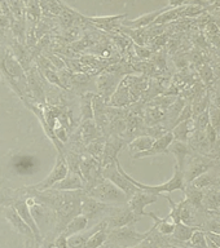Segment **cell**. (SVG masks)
Masks as SVG:
<instances>
[{"label":"cell","instance_id":"29","mask_svg":"<svg viewBox=\"0 0 220 248\" xmlns=\"http://www.w3.org/2000/svg\"><path fill=\"white\" fill-rule=\"evenodd\" d=\"M203 232H211L220 234V216L207 217L205 222V226L202 228Z\"/></svg>","mask_w":220,"mask_h":248},{"label":"cell","instance_id":"36","mask_svg":"<svg viewBox=\"0 0 220 248\" xmlns=\"http://www.w3.org/2000/svg\"><path fill=\"white\" fill-rule=\"evenodd\" d=\"M213 73H214V77L220 78V63H218V65L214 67Z\"/></svg>","mask_w":220,"mask_h":248},{"label":"cell","instance_id":"32","mask_svg":"<svg viewBox=\"0 0 220 248\" xmlns=\"http://www.w3.org/2000/svg\"><path fill=\"white\" fill-rule=\"evenodd\" d=\"M135 50H136V54L139 56L140 58H149L152 56V52L151 49H148V48H145L144 46H137V44H135Z\"/></svg>","mask_w":220,"mask_h":248},{"label":"cell","instance_id":"17","mask_svg":"<svg viewBox=\"0 0 220 248\" xmlns=\"http://www.w3.org/2000/svg\"><path fill=\"white\" fill-rule=\"evenodd\" d=\"M147 216H151L154 220V225L152 228L154 229L158 234H161L163 236H170L172 234L176 224L172 220H170L169 217H166V218H159L154 212H148Z\"/></svg>","mask_w":220,"mask_h":248},{"label":"cell","instance_id":"2","mask_svg":"<svg viewBox=\"0 0 220 248\" xmlns=\"http://www.w3.org/2000/svg\"><path fill=\"white\" fill-rule=\"evenodd\" d=\"M30 212L33 215L35 224L42 232L43 238H56L54 228H56V213L51 207L44 203L36 202L30 207Z\"/></svg>","mask_w":220,"mask_h":248},{"label":"cell","instance_id":"27","mask_svg":"<svg viewBox=\"0 0 220 248\" xmlns=\"http://www.w3.org/2000/svg\"><path fill=\"white\" fill-rule=\"evenodd\" d=\"M169 201V203H170V215H169V218L170 220H172L175 222V224H179L180 222V213H182V209H183V205H184V201H180L179 203H175L172 199H171V197H165Z\"/></svg>","mask_w":220,"mask_h":248},{"label":"cell","instance_id":"20","mask_svg":"<svg viewBox=\"0 0 220 248\" xmlns=\"http://www.w3.org/2000/svg\"><path fill=\"white\" fill-rule=\"evenodd\" d=\"M198 229H202L200 226H189V225L183 224V222H179V224L175 225V229L172 234H171V238L176 242H182V243H186L190 239V236L196 230Z\"/></svg>","mask_w":220,"mask_h":248},{"label":"cell","instance_id":"18","mask_svg":"<svg viewBox=\"0 0 220 248\" xmlns=\"http://www.w3.org/2000/svg\"><path fill=\"white\" fill-rule=\"evenodd\" d=\"M193 131H196L193 119H189L174 125L172 129H171V133L174 136V140L183 141V142H188V139H189L190 133Z\"/></svg>","mask_w":220,"mask_h":248},{"label":"cell","instance_id":"12","mask_svg":"<svg viewBox=\"0 0 220 248\" xmlns=\"http://www.w3.org/2000/svg\"><path fill=\"white\" fill-rule=\"evenodd\" d=\"M124 140L119 139L118 136H113L108 140V142H105L104 146V153H102V156H101L100 164L101 167L108 166V164H112V163L116 162L117 154L119 153V150L123 147Z\"/></svg>","mask_w":220,"mask_h":248},{"label":"cell","instance_id":"33","mask_svg":"<svg viewBox=\"0 0 220 248\" xmlns=\"http://www.w3.org/2000/svg\"><path fill=\"white\" fill-rule=\"evenodd\" d=\"M53 240L52 238H43L42 243L39 244L38 248H53Z\"/></svg>","mask_w":220,"mask_h":248},{"label":"cell","instance_id":"13","mask_svg":"<svg viewBox=\"0 0 220 248\" xmlns=\"http://www.w3.org/2000/svg\"><path fill=\"white\" fill-rule=\"evenodd\" d=\"M127 15H118V16H106V17H85L89 23L95 25V27L100 29L102 31L112 32L120 26V23L126 18Z\"/></svg>","mask_w":220,"mask_h":248},{"label":"cell","instance_id":"30","mask_svg":"<svg viewBox=\"0 0 220 248\" xmlns=\"http://www.w3.org/2000/svg\"><path fill=\"white\" fill-rule=\"evenodd\" d=\"M205 136L206 139H207V141H209L210 146H213L214 143H217L218 141V137H219V135H218V132L214 129V127L211 125V124H207V127L205 128Z\"/></svg>","mask_w":220,"mask_h":248},{"label":"cell","instance_id":"10","mask_svg":"<svg viewBox=\"0 0 220 248\" xmlns=\"http://www.w3.org/2000/svg\"><path fill=\"white\" fill-rule=\"evenodd\" d=\"M3 215L4 217H5V220L9 222V225H11V228L13 229L16 232H18V234H21L22 236H25L26 239L27 238H29V239H35L30 226L22 220V217L16 212V209L13 208V207H4Z\"/></svg>","mask_w":220,"mask_h":248},{"label":"cell","instance_id":"25","mask_svg":"<svg viewBox=\"0 0 220 248\" xmlns=\"http://www.w3.org/2000/svg\"><path fill=\"white\" fill-rule=\"evenodd\" d=\"M104 146H105V140L99 136L95 140H92L91 142L87 143V151L92 158H97V160L100 162L102 153H104Z\"/></svg>","mask_w":220,"mask_h":248},{"label":"cell","instance_id":"24","mask_svg":"<svg viewBox=\"0 0 220 248\" xmlns=\"http://www.w3.org/2000/svg\"><path fill=\"white\" fill-rule=\"evenodd\" d=\"M182 18L180 17V7L178 8H167L166 11L162 12L161 15L154 19V22L152 25H165L171 21H176V19Z\"/></svg>","mask_w":220,"mask_h":248},{"label":"cell","instance_id":"34","mask_svg":"<svg viewBox=\"0 0 220 248\" xmlns=\"http://www.w3.org/2000/svg\"><path fill=\"white\" fill-rule=\"evenodd\" d=\"M186 3V0H170V1H169V7L178 8L184 5Z\"/></svg>","mask_w":220,"mask_h":248},{"label":"cell","instance_id":"35","mask_svg":"<svg viewBox=\"0 0 220 248\" xmlns=\"http://www.w3.org/2000/svg\"><path fill=\"white\" fill-rule=\"evenodd\" d=\"M35 246H36L35 239H29V238H27L26 242H25V248H35Z\"/></svg>","mask_w":220,"mask_h":248},{"label":"cell","instance_id":"14","mask_svg":"<svg viewBox=\"0 0 220 248\" xmlns=\"http://www.w3.org/2000/svg\"><path fill=\"white\" fill-rule=\"evenodd\" d=\"M85 184L82 180V176L78 173H74L71 170H68V173L62 180L56 182L52 189L64 190V191H73V190H83Z\"/></svg>","mask_w":220,"mask_h":248},{"label":"cell","instance_id":"22","mask_svg":"<svg viewBox=\"0 0 220 248\" xmlns=\"http://www.w3.org/2000/svg\"><path fill=\"white\" fill-rule=\"evenodd\" d=\"M99 226H100V222L99 224H96L95 226H93L91 230H88V232H77V234H73V235L68 236V247L69 248H85V242H87V239H88V236L92 234V232H95L99 229Z\"/></svg>","mask_w":220,"mask_h":248},{"label":"cell","instance_id":"28","mask_svg":"<svg viewBox=\"0 0 220 248\" xmlns=\"http://www.w3.org/2000/svg\"><path fill=\"white\" fill-rule=\"evenodd\" d=\"M193 123H194L196 131H202V132L205 131V128L207 127V124L210 123L209 111H207V108H206L205 111H202L201 114H198L197 116H194Z\"/></svg>","mask_w":220,"mask_h":248},{"label":"cell","instance_id":"38","mask_svg":"<svg viewBox=\"0 0 220 248\" xmlns=\"http://www.w3.org/2000/svg\"><path fill=\"white\" fill-rule=\"evenodd\" d=\"M0 15H3V11H1V4H0Z\"/></svg>","mask_w":220,"mask_h":248},{"label":"cell","instance_id":"19","mask_svg":"<svg viewBox=\"0 0 220 248\" xmlns=\"http://www.w3.org/2000/svg\"><path fill=\"white\" fill-rule=\"evenodd\" d=\"M87 225H88V218L83 216V215H78V216H75L68 222V225L62 230L61 234H64L68 238V236L73 235V234H77V232L85 230Z\"/></svg>","mask_w":220,"mask_h":248},{"label":"cell","instance_id":"8","mask_svg":"<svg viewBox=\"0 0 220 248\" xmlns=\"http://www.w3.org/2000/svg\"><path fill=\"white\" fill-rule=\"evenodd\" d=\"M159 195H157V194L148 193L145 190L139 189L136 193H134L131 197L128 198L126 205L135 213L136 216H147V212L144 211V208L147 205L152 204V203H155Z\"/></svg>","mask_w":220,"mask_h":248},{"label":"cell","instance_id":"39","mask_svg":"<svg viewBox=\"0 0 220 248\" xmlns=\"http://www.w3.org/2000/svg\"><path fill=\"white\" fill-rule=\"evenodd\" d=\"M218 158H220V155H219V156H218Z\"/></svg>","mask_w":220,"mask_h":248},{"label":"cell","instance_id":"7","mask_svg":"<svg viewBox=\"0 0 220 248\" xmlns=\"http://www.w3.org/2000/svg\"><path fill=\"white\" fill-rule=\"evenodd\" d=\"M68 163L65 160V156L61 154L57 155V158H56V163H54L53 170H51V173L47 176L43 181L38 182V184H35V185L30 186L31 189L34 190H39V191H42V190H47V189H52V186L58 182L60 180L65 177L66 173H68Z\"/></svg>","mask_w":220,"mask_h":248},{"label":"cell","instance_id":"16","mask_svg":"<svg viewBox=\"0 0 220 248\" xmlns=\"http://www.w3.org/2000/svg\"><path fill=\"white\" fill-rule=\"evenodd\" d=\"M169 153L172 154L176 159V166L180 170H184V164H186V159L188 155H190L192 149L188 145V142H183V141H178V140H172V142L169 146Z\"/></svg>","mask_w":220,"mask_h":248},{"label":"cell","instance_id":"40","mask_svg":"<svg viewBox=\"0 0 220 248\" xmlns=\"http://www.w3.org/2000/svg\"><path fill=\"white\" fill-rule=\"evenodd\" d=\"M219 108H220V106H219Z\"/></svg>","mask_w":220,"mask_h":248},{"label":"cell","instance_id":"23","mask_svg":"<svg viewBox=\"0 0 220 248\" xmlns=\"http://www.w3.org/2000/svg\"><path fill=\"white\" fill-rule=\"evenodd\" d=\"M220 182V176H211L209 174V170L205 173L200 174L198 177H196L193 181L190 182V185H193L197 189H206V187H211L214 185H218Z\"/></svg>","mask_w":220,"mask_h":248},{"label":"cell","instance_id":"11","mask_svg":"<svg viewBox=\"0 0 220 248\" xmlns=\"http://www.w3.org/2000/svg\"><path fill=\"white\" fill-rule=\"evenodd\" d=\"M172 140H174V136H172L171 131L166 132L163 136H161L158 139H155L153 145H152L147 151H143V153H139V154L132 155V158L140 159L145 158V156H153V155L167 154V153H169V146H170V143L172 142Z\"/></svg>","mask_w":220,"mask_h":248},{"label":"cell","instance_id":"37","mask_svg":"<svg viewBox=\"0 0 220 248\" xmlns=\"http://www.w3.org/2000/svg\"><path fill=\"white\" fill-rule=\"evenodd\" d=\"M163 248H182V247H179V246H175V244L169 243V244H167V246H165V247H163Z\"/></svg>","mask_w":220,"mask_h":248},{"label":"cell","instance_id":"26","mask_svg":"<svg viewBox=\"0 0 220 248\" xmlns=\"http://www.w3.org/2000/svg\"><path fill=\"white\" fill-rule=\"evenodd\" d=\"M207 111H209V120L210 124L213 125L214 129L218 132V135L220 136V108L218 105L210 102L209 108H207Z\"/></svg>","mask_w":220,"mask_h":248},{"label":"cell","instance_id":"1","mask_svg":"<svg viewBox=\"0 0 220 248\" xmlns=\"http://www.w3.org/2000/svg\"><path fill=\"white\" fill-rule=\"evenodd\" d=\"M85 193L88 197L97 199V201L102 202V203L109 205H122L126 204L128 201V197L119 187H117L113 182H110L104 177H101L92 187L85 190Z\"/></svg>","mask_w":220,"mask_h":248},{"label":"cell","instance_id":"4","mask_svg":"<svg viewBox=\"0 0 220 248\" xmlns=\"http://www.w3.org/2000/svg\"><path fill=\"white\" fill-rule=\"evenodd\" d=\"M127 174V173H126ZM127 178L130 181L136 186V187H139V189H143L148 193L152 194H157V195H161L162 193H172L175 190H182L183 193H184V190H186V181H184V174H183V170L179 168L176 164H175V170H174V176L169 180L165 184H161V185H144L141 182L136 181L131 176H128Z\"/></svg>","mask_w":220,"mask_h":248},{"label":"cell","instance_id":"6","mask_svg":"<svg viewBox=\"0 0 220 248\" xmlns=\"http://www.w3.org/2000/svg\"><path fill=\"white\" fill-rule=\"evenodd\" d=\"M215 159L210 158L209 155H194L188 162L186 170H183L184 174V181L186 184H190L194 178L198 177L200 174L205 173L214 166Z\"/></svg>","mask_w":220,"mask_h":248},{"label":"cell","instance_id":"5","mask_svg":"<svg viewBox=\"0 0 220 248\" xmlns=\"http://www.w3.org/2000/svg\"><path fill=\"white\" fill-rule=\"evenodd\" d=\"M104 220L106 221L108 230H110V229L122 228V226H127V225H135V222L140 220V217L136 216L127 205L122 204L110 205Z\"/></svg>","mask_w":220,"mask_h":248},{"label":"cell","instance_id":"9","mask_svg":"<svg viewBox=\"0 0 220 248\" xmlns=\"http://www.w3.org/2000/svg\"><path fill=\"white\" fill-rule=\"evenodd\" d=\"M110 205L105 204L102 202L88 197L87 194H83L81 203V215L87 217L88 220L92 218H104Z\"/></svg>","mask_w":220,"mask_h":248},{"label":"cell","instance_id":"31","mask_svg":"<svg viewBox=\"0 0 220 248\" xmlns=\"http://www.w3.org/2000/svg\"><path fill=\"white\" fill-rule=\"evenodd\" d=\"M68 238L64 234H58L53 240V247L54 248H69L68 247Z\"/></svg>","mask_w":220,"mask_h":248},{"label":"cell","instance_id":"3","mask_svg":"<svg viewBox=\"0 0 220 248\" xmlns=\"http://www.w3.org/2000/svg\"><path fill=\"white\" fill-rule=\"evenodd\" d=\"M147 234L148 232H136L134 225H127V226L108 230L106 242L114 244V246L119 248L134 247L136 244H139L140 242H143L147 238Z\"/></svg>","mask_w":220,"mask_h":248},{"label":"cell","instance_id":"15","mask_svg":"<svg viewBox=\"0 0 220 248\" xmlns=\"http://www.w3.org/2000/svg\"><path fill=\"white\" fill-rule=\"evenodd\" d=\"M167 8H170L169 5L162 9H158V11H154V12H151V13H147V15H143L137 17L135 19H130V21H126V18L122 21V26L124 27H128V29H145V27H149L152 23L154 22V19L158 17L162 12H165Z\"/></svg>","mask_w":220,"mask_h":248},{"label":"cell","instance_id":"21","mask_svg":"<svg viewBox=\"0 0 220 248\" xmlns=\"http://www.w3.org/2000/svg\"><path fill=\"white\" fill-rule=\"evenodd\" d=\"M154 137L148 135H143L136 137L135 140H132L131 142L128 143V149H130V154L135 155L139 154V153H143V151H147L149 147L153 145L154 142Z\"/></svg>","mask_w":220,"mask_h":248}]
</instances>
